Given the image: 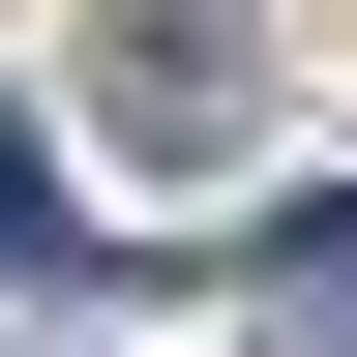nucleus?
I'll return each instance as SVG.
<instances>
[{
    "label": "nucleus",
    "mask_w": 357,
    "mask_h": 357,
    "mask_svg": "<svg viewBox=\"0 0 357 357\" xmlns=\"http://www.w3.org/2000/svg\"><path fill=\"white\" fill-rule=\"evenodd\" d=\"M119 89H149V149L208 178V149H238V0H149V30H119Z\"/></svg>",
    "instance_id": "obj_1"
},
{
    "label": "nucleus",
    "mask_w": 357,
    "mask_h": 357,
    "mask_svg": "<svg viewBox=\"0 0 357 357\" xmlns=\"http://www.w3.org/2000/svg\"><path fill=\"white\" fill-rule=\"evenodd\" d=\"M268 357H357V208H298V238H268Z\"/></svg>",
    "instance_id": "obj_2"
},
{
    "label": "nucleus",
    "mask_w": 357,
    "mask_h": 357,
    "mask_svg": "<svg viewBox=\"0 0 357 357\" xmlns=\"http://www.w3.org/2000/svg\"><path fill=\"white\" fill-rule=\"evenodd\" d=\"M0 268H89V238H60V149H30V119H0Z\"/></svg>",
    "instance_id": "obj_3"
}]
</instances>
